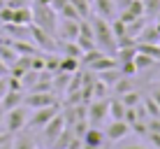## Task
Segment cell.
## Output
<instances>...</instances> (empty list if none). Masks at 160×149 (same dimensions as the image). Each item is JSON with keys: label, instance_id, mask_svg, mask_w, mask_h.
I'll return each instance as SVG.
<instances>
[{"label": "cell", "instance_id": "cell-1", "mask_svg": "<svg viewBox=\"0 0 160 149\" xmlns=\"http://www.w3.org/2000/svg\"><path fill=\"white\" fill-rule=\"evenodd\" d=\"M91 26H93V37H95V47L102 49L104 54H116V37H114V30H112V24L109 19H102V16H93L91 19Z\"/></svg>", "mask_w": 160, "mask_h": 149}, {"label": "cell", "instance_id": "cell-2", "mask_svg": "<svg viewBox=\"0 0 160 149\" xmlns=\"http://www.w3.org/2000/svg\"><path fill=\"white\" fill-rule=\"evenodd\" d=\"M28 117H30V109L26 107L23 103L16 105V107L7 109L5 112V121H2V130H7L9 135H16L28 126Z\"/></svg>", "mask_w": 160, "mask_h": 149}, {"label": "cell", "instance_id": "cell-3", "mask_svg": "<svg viewBox=\"0 0 160 149\" xmlns=\"http://www.w3.org/2000/svg\"><path fill=\"white\" fill-rule=\"evenodd\" d=\"M32 24L40 26V28L53 33L56 30V9L51 7V5H44V3H37L35 7H32Z\"/></svg>", "mask_w": 160, "mask_h": 149}, {"label": "cell", "instance_id": "cell-4", "mask_svg": "<svg viewBox=\"0 0 160 149\" xmlns=\"http://www.w3.org/2000/svg\"><path fill=\"white\" fill-rule=\"evenodd\" d=\"M60 112V103H53V105H47V107H37V109H30V117H28V126L26 128H44L49 124V119L56 117Z\"/></svg>", "mask_w": 160, "mask_h": 149}, {"label": "cell", "instance_id": "cell-5", "mask_svg": "<svg viewBox=\"0 0 160 149\" xmlns=\"http://www.w3.org/2000/svg\"><path fill=\"white\" fill-rule=\"evenodd\" d=\"M86 107H88V114H86L88 124L98 126V124H102L104 119H109V100L107 98H93Z\"/></svg>", "mask_w": 160, "mask_h": 149}, {"label": "cell", "instance_id": "cell-6", "mask_svg": "<svg viewBox=\"0 0 160 149\" xmlns=\"http://www.w3.org/2000/svg\"><path fill=\"white\" fill-rule=\"evenodd\" d=\"M58 103V98L53 96V91H28L23 96V105L28 109H37V107H47V105Z\"/></svg>", "mask_w": 160, "mask_h": 149}, {"label": "cell", "instance_id": "cell-7", "mask_svg": "<svg viewBox=\"0 0 160 149\" xmlns=\"http://www.w3.org/2000/svg\"><path fill=\"white\" fill-rule=\"evenodd\" d=\"M130 133H132V128H130V124L125 119H112L107 124V128H104V135H107L109 142H121Z\"/></svg>", "mask_w": 160, "mask_h": 149}, {"label": "cell", "instance_id": "cell-8", "mask_svg": "<svg viewBox=\"0 0 160 149\" xmlns=\"http://www.w3.org/2000/svg\"><path fill=\"white\" fill-rule=\"evenodd\" d=\"M30 40L37 45L40 51H56L53 40H51V33L40 28V26H35V24H30Z\"/></svg>", "mask_w": 160, "mask_h": 149}, {"label": "cell", "instance_id": "cell-9", "mask_svg": "<svg viewBox=\"0 0 160 149\" xmlns=\"http://www.w3.org/2000/svg\"><path fill=\"white\" fill-rule=\"evenodd\" d=\"M65 128H68L65 114H63V112H58L56 117H51V119H49V124L42 128V133H44V137H47L49 142H53V140H56V137H58V135L65 130Z\"/></svg>", "mask_w": 160, "mask_h": 149}, {"label": "cell", "instance_id": "cell-10", "mask_svg": "<svg viewBox=\"0 0 160 149\" xmlns=\"http://www.w3.org/2000/svg\"><path fill=\"white\" fill-rule=\"evenodd\" d=\"M79 21L81 19H60V24L56 26V33L60 40H77L79 35Z\"/></svg>", "mask_w": 160, "mask_h": 149}, {"label": "cell", "instance_id": "cell-11", "mask_svg": "<svg viewBox=\"0 0 160 149\" xmlns=\"http://www.w3.org/2000/svg\"><path fill=\"white\" fill-rule=\"evenodd\" d=\"M81 142H84V145H88V147L102 149L104 145H107V135H104V130L98 128V126H88L86 133H84V137H81Z\"/></svg>", "mask_w": 160, "mask_h": 149}, {"label": "cell", "instance_id": "cell-12", "mask_svg": "<svg viewBox=\"0 0 160 149\" xmlns=\"http://www.w3.org/2000/svg\"><path fill=\"white\" fill-rule=\"evenodd\" d=\"M91 7H93V12L98 16H102V19H114V14H116L114 0H91Z\"/></svg>", "mask_w": 160, "mask_h": 149}, {"label": "cell", "instance_id": "cell-13", "mask_svg": "<svg viewBox=\"0 0 160 149\" xmlns=\"http://www.w3.org/2000/svg\"><path fill=\"white\" fill-rule=\"evenodd\" d=\"M116 65H118V61L114 58L112 54H102V56L98 58V61H93V63H88L86 68H88V70H93V72L98 75V72H102V70H107V68H116Z\"/></svg>", "mask_w": 160, "mask_h": 149}, {"label": "cell", "instance_id": "cell-14", "mask_svg": "<svg viewBox=\"0 0 160 149\" xmlns=\"http://www.w3.org/2000/svg\"><path fill=\"white\" fill-rule=\"evenodd\" d=\"M12 24H19V26H30V24H32V7H30V5H23V7H14Z\"/></svg>", "mask_w": 160, "mask_h": 149}, {"label": "cell", "instance_id": "cell-15", "mask_svg": "<svg viewBox=\"0 0 160 149\" xmlns=\"http://www.w3.org/2000/svg\"><path fill=\"white\" fill-rule=\"evenodd\" d=\"M23 96H26L23 91H7V93H5V98L0 100V107L7 112V109H12V107H16V105L23 103Z\"/></svg>", "mask_w": 160, "mask_h": 149}, {"label": "cell", "instance_id": "cell-16", "mask_svg": "<svg viewBox=\"0 0 160 149\" xmlns=\"http://www.w3.org/2000/svg\"><path fill=\"white\" fill-rule=\"evenodd\" d=\"M123 77V72H121V68L116 65V68H107V70H102V72H98V79L104 82L107 86H114L116 82Z\"/></svg>", "mask_w": 160, "mask_h": 149}, {"label": "cell", "instance_id": "cell-17", "mask_svg": "<svg viewBox=\"0 0 160 149\" xmlns=\"http://www.w3.org/2000/svg\"><path fill=\"white\" fill-rule=\"evenodd\" d=\"M60 54L63 56H72V58H79L81 61V47L77 45L74 40H60Z\"/></svg>", "mask_w": 160, "mask_h": 149}, {"label": "cell", "instance_id": "cell-18", "mask_svg": "<svg viewBox=\"0 0 160 149\" xmlns=\"http://www.w3.org/2000/svg\"><path fill=\"white\" fill-rule=\"evenodd\" d=\"M144 26H146V16H137L135 21L125 24V30H128V37H132V40H137V37H139V33L144 30Z\"/></svg>", "mask_w": 160, "mask_h": 149}, {"label": "cell", "instance_id": "cell-19", "mask_svg": "<svg viewBox=\"0 0 160 149\" xmlns=\"http://www.w3.org/2000/svg\"><path fill=\"white\" fill-rule=\"evenodd\" d=\"M137 51L148 54L156 63L160 61V45H158V42H137Z\"/></svg>", "mask_w": 160, "mask_h": 149}, {"label": "cell", "instance_id": "cell-20", "mask_svg": "<svg viewBox=\"0 0 160 149\" xmlns=\"http://www.w3.org/2000/svg\"><path fill=\"white\" fill-rule=\"evenodd\" d=\"M160 40V33L156 28V24H146L144 30L139 33V37H137V42H158Z\"/></svg>", "mask_w": 160, "mask_h": 149}, {"label": "cell", "instance_id": "cell-21", "mask_svg": "<svg viewBox=\"0 0 160 149\" xmlns=\"http://www.w3.org/2000/svg\"><path fill=\"white\" fill-rule=\"evenodd\" d=\"M125 117V105L121 98H109V119H123Z\"/></svg>", "mask_w": 160, "mask_h": 149}, {"label": "cell", "instance_id": "cell-22", "mask_svg": "<svg viewBox=\"0 0 160 149\" xmlns=\"http://www.w3.org/2000/svg\"><path fill=\"white\" fill-rule=\"evenodd\" d=\"M81 68V61L79 58H72V56H63V54H60V70H63V72H77V70Z\"/></svg>", "mask_w": 160, "mask_h": 149}, {"label": "cell", "instance_id": "cell-23", "mask_svg": "<svg viewBox=\"0 0 160 149\" xmlns=\"http://www.w3.org/2000/svg\"><path fill=\"white\" fill-rule=\"evenodd\" d=\"M132 61H135V68H137V72H142V70H148L153 63H156V61H153L151 56H148V54H144V51H137Z\"/></svg>", "mask_w": 160, "mask_h": 149}, {"label": "cell", "instance_id": "cell-24", "mask_svg": "<svg viewBox=\"0 0 160 149\" xmlns=\"http://www.w3.org/2000/svg\"><path fill=\"white\" fill-rule=\"evenodd\" d=\"M109 24H112L114 37H116V45H118L121 40H125V37H128V30H125V24H123V21L118 19V16H116V19H109Z\"/></svg>", "mask_w": 160, "mask_h": 149}, {"label": "cell", "instance_id": "cell-25", "mask_svg": "<svg viewBox=\"0 0 160 149\" xmlns=\"http://www.w3.org/2000/svg\"><path fill=\"white\" fill-rule=\"evenodd\" d=\"M70 140H72V130H70V128H65L63 133H60V135L56 137V140L51 142V149H68Z\"/></svg>", "mask_w": 160, "mask_h": 149}, {"label": "cell", "instance_id": "cell-26", "mask_svg": "<svg viewBox=\"0 0 160 149\" xmlns=\"http://www.w3.org/2000/svg\"><path fill=\"white\" fill-rule=\"evenodd\" d=\"M142 105H144V109H146L148 117H160V107L156 105V100H153L151 96H144V98H142Z\"/></svg>", "mask_w": 160, "mask_h": 149}, {"label": "cell", "instance_id": "cell-27", "mask_svg": "<svg viewBox=\"0 0 160 149\" xmlns=\"http://www.w3.org/2000/svg\"><path fill=\"white\" fill-rule=\"evenodd\" d=\"M121 100H123L125 107H135V105H139L142 103V96L137 91H128V93H123V96H118Z\"/></svg>", "mask_w": 160, "mask_h": 149}, {"label": "cell", "instance_id": "cell-28", "mask_svg": "<svg viewBox=\"0 0 160 149\" xmlns=\"http://www.w3.org/2000/svg\"><path fill=\"white\" fill-rule=\"evenodd\" d=\"M114 91L118 93V96H123V93H128V91H132V82H130V77L128 75H123L121 79L114 84Z\"/></svg>", "mask_w": 160, "mask_h": 149}, {"label": "cell", "instance_id": "cell-29", "mask_svg": "<svg viewBox=\"0 0 160 149\" xmlns=\"http://www.w3.org/2000/svg\"><path fill=\"white\" fill-rule=\"evenodd\" d=\"M12 149H35V142H32V137H16V140H12Z\"/></svg>", "mask_w": 160, "mask_h": 149}, {"label": "cell", "instance_id": "cell-30", "mask_svg": "<svg viewBox=\"0 0 160 149\" xmlns=\"http://www.w3.org/2000/svg\"><path fill=\"white\" fill-rule=\"evenodd\" d=\"M160 12V0H144V16H156Z\"/></svg>", "mask_w": 160, "mask_h": 149}, {"label": "cell", "instance_id": "cell-31", "mask_svg": "<svg viewBox=\"0 0 160 149\" xmlns=\"http://www.w3.org/2000/svg\"><path fill=\"white\" fill-rule=\"evenodd\" d=\"M107 91H109V86L104 84V82L95 79V86H93V98H107Z\"/></svg>", "mask_w": 160, "mask_h": 149}, {"label": "cell", "instance_id": "cell-32", "mask_svg": "<svg viewBox=\"0 0 160 149\" xmlns=\"http://www.w3.org/2000/svg\"><path fill=\"white\" fill-rule=\"evenodd\" d=\"M60 16H63V19H81L79 12L74 9V5H72V3H68L63 9H60Z\"/></svg>", "mask_w": 160, "mask_h": 149}, {"label": "cell", "instance_id": "cell-33", "mask_svg": "<svg viewBox=\"0 0 160 149\" xmlns=\"http://www.w3.org/2000/svg\"><path fill=\"white\" fill-rule=\"evenodd\" d=\"M146 140H148V145H151L153 149H160V133H156V130H146Z\"/></svg>", "mask_w": 160, "mask_h": 149}, {"label": "cell", "instance_id": "cell-34", "mask_svg": "<svg viewBox=\"0 0 160 149\" xmlns=\"http://www.w3.org/2000/svg\"><path fill=\"white\" fill-rule=\"evenodd\" d=\"M146 128L160 133V117H148V119H146Z\"/></svg>", "mask_w": 160, "mask_h": 149}, {"label": "cell", "instance_id": "cell-35", "mask_svg": "<svg viewBox=\"0 0 160 149\" xmlns=\"http://www.w3.org/2000/svg\"><path fill=\"white\" fill-rule=\"evenodd\" d=\"M9 91V86H7V75H0V100L5 98V93Z\"/></svg>", "mask_w": 160, "mask_h": 149}, {"label": "cell", "instance_id": "cell-36", "mask_svg": "<svg viewBox=\"0 0 160 149\" xmlns=\"http://www.w3.org/2000/svg\"><path fill=\"white\" fill-rule=\"evenodd\" d=\"M148 96H151L153 100H156V105L160 107V86H153V89H151V93H148Z\"/></svg>", "mask_w": 160, "mask_h": 149}, {"label": "cell", "instance_id": "cell-37", "mask_svg": "<svg viewBox=\"0 0 160 149\" xmlns=\"http://www.w3.org/2000/svg\"><path fill=\"white\" fill-rule=\"evenodd\" d=\"M118 149H146L144 145H137V142H132V145H123V147H118Z\"/></svg>", "mask_w": 160, "mask_h": 149}, {"label": "cell", "instance_id": "cell-38", "mask_svg": "<svg viewBox=\"0 0 160 149\" xmlns=\"http://www.w3.org/2000/svg\"><path fill=\"white\" fill-rule=\"evenodd\" d=\"M0 149H12V137H9V140H5L2 145H0Z\"/></svg>", "mask_w": 160, "mask_h": 149}, {"label": "cell", "instance_id": "cell-39", "mask_svg": "<svg viewBox=\"0 0 160 149\" xmlns=\"http://www.w3.org/2000/svg\"><path fill=\"white\" fill-rule=\"evenodd\" d=\"M7 72H9V68L2 63V61H0V75H7Z\"/></svg>", "mask_w": 160, "mask_h": 149}, {"label": "cell", "instance_id": "cell-40", "mask_svg": "<svg viewBox=\"0 0 160 149\" xmlns=\"http://www.w3.org/2000/svg\"><path fill=\"white\" fill-rule=\"evenodd\" d=\"M5 5H7V0H0V9H2V7H5Z\"/></svg>", "mask_w": 160, "mask_h": 149}, {"label": "cell", "instance_id": "cell-41", "mask_svg": "<svg viewBox=\"0 0 160 149\" xmlns=\"http://www.w3.org/2000/svg\"><path fill=\"white\" fill-rule=\"evenodd\" d=\"M156 21H160V12H158V14H156Z\"/></svg>", "mask_w": 160, "mask_h": 149}, {"label": "cell", "instance_id": "cell-42", "mask_svg": "<svg viewBox=\"0 0 160 149\" xmlns=\"http://www.w3.org/2000/svg\"><path fill=\"white\" fill-rule=\"evenodd\" d=\"M158 45H160V40H158Z\"/></svg>", "mask_w": 160, "mask_h": 149}, {"label": "cell", "instance_id": "cell-43", "mask_svg": "<svg viewBox=\"0 0 160 149\" xmlns=\"http://www.w3.org/2000/svg\"><path fill=\"white\" fill-rule=\"evenodd\" d=\"M0 26H2V24H0Z\"/></svg>", "mask_w": 160, "mask_h": 149}, {"label": "cell", "instance_id": "cell-44", "mask_svg": "<svg viewBox=\"0 0 160 149\" xmlns=\"http://www.w3.org/2000/svg\"><path fill=\"white\" fill-rule=\"evenodd\" d=\"M35 149H37V147H35Z\"/></svg>", "mask_w": 160, "mask_h": 149}]
</instances>
